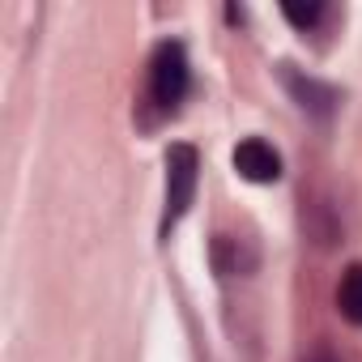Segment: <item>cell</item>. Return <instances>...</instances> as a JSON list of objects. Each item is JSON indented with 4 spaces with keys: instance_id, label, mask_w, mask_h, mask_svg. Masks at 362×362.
<instances>
[{
    "instance_id": "7",
    "label": "cell",
    "mask_w": 362,
    "mask_h": 362,
    "mask_svg": "<svg viewBox=\"0 0 362 362\" xmlns=\"http://www.w3.org/2000/svg\"><path fill=\"white\" fill-rule=\"evenodd\" d=\"M303 362H341V358L332 354V345H328V341H315V345H311V354H307Z\"/></svg>"
},
{
    "instance_id": "6",
    "label": "cell",
    "mask_w": 362,
    "mask_h": 362,
    "mask_svg": "<svg viewBox=\"0 0 362 362\" xmlns=\"http://www.w3.org/2000/svg\"><path fill=\"white\" fill-rule=\"evenodd\" d=\"M324 5H320V0H311V5H298V0H286V5H281V18L290 22V26H298L303 35H311L320 22H324Z\"/></svg>"
},
{
    "instance_id": "4",
    "label": "cell",
    "mask_w": 362,
    "mask_h": 362,
    "mask_svg": "<svg viewBox=\"0 0 362 362\" xmlns=\"http://www.w3.org/2000/svg\"><path fill=\"white\" fill-rule=\"evenodd\" d=\"M235 170L247 179V184H277L281 179V153L260 141V136H247L235 145Z\"/></svg>"
},
{
    "instance_id": "1",
    "label": "cell",
    "mask_w": 362,
    "mask_h": 362,
    "mask_svg": "<svg viewBox=\"0 0 362 362\" xmlns=\"http://www.w3.org/2000/svg\"><path fill=\"white\" fill-rule=\"evenodd\" d=\"M162 162H166V205H162L158 235L166 239L170 226H179L184 214L192 209V197H197V184H201V153L188 141H175Z\"/></svg>"
},
{
    "instance_id": "5",
    "label": "cell",
    "mask_w": 362,
    "mask_h": 362,
    "mask_svg": "<svg viewBox=\"0 0 362 362\" xmlns=\"http://www.w3.org/2000/svg\"><path fill=\"white\" fill-rule=\"evenodd\" d=\"M337 311L354 328H362V264H349L341 273V281H337Z\"/></svg>"
},
{
    "instance_id": "2",
    "label": "cell",
    "mask_w": 362,
    "mask_h": 362,
    "mask_svg": "<svg viewBox=\"0 0 362 362\" xmlns=\"http://www.w3.org/2000/svg\"><path fill=\"white\" fill-rule=\"evenodd\" d=\"M188 86H192V64H188L184 43H175V39L158 43L149 56V103L158 111H175L184 103Z\"/></svg>"
},
{
    "instance_id": "3",
    "label": "cell",
    "mask_w": 362,
    "mask_h": 362,
    "mask_svg": "<svg viewBox=\"0 0 362 362\" xmlns=\"http://www.w3.org/2000/svg\"><path fill=\"white\" fill-rule=\"evenodd\" d=\"M277 77H281L286 94H290L307 115H315V119H328V115L341 107V94H337L332 86H324V81L307 77V73H303V69H294V64H281V69H277Z\"/></svg>"
}]
</instances>
